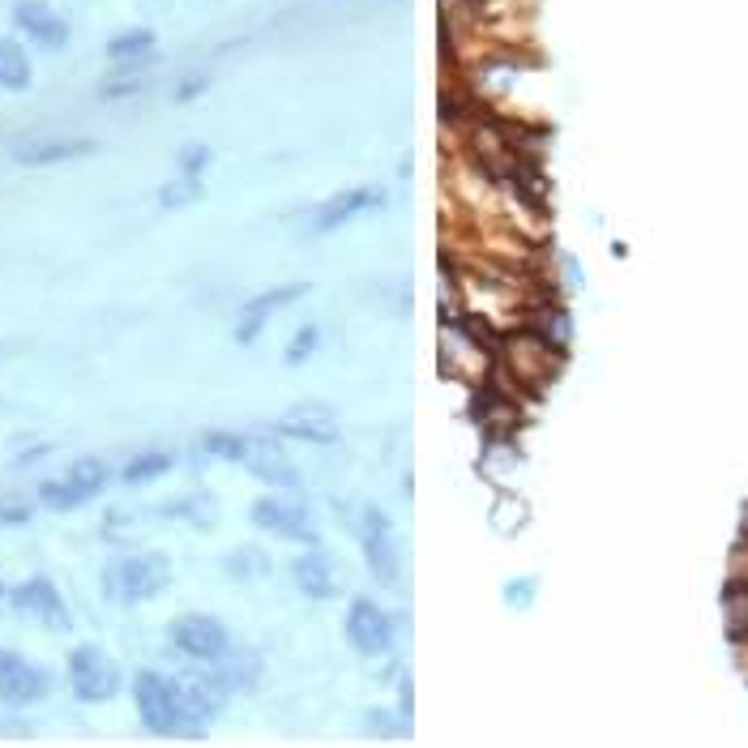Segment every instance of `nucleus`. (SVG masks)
<instances>
[{"instance_id": "nucleus-23", "label": "nucleus", "mask_w": 748, "mask_h": 748, "mask_svg": "<svg viewBox=\"0 0 748 748\" xmlns=\"http://www.w3.org/2000/svg\"><path fill=\"white\" fill-rule=\"evenodd\" d=\"M90 492L69 479V475H61V479H43L39 484V505L43 509H52V513H73V509H82V505H90Z\"/></svg>"}, {"instance_id": "nucleus-13", "label": "nucleus", "mask_w": 748, "mask_h": 748, "mask_svg": "<svg viewBox=\"0 0 748 748\" xmlns=\"http://www.w3.org/2000/svg\"><path fill=\"white\" fill-rule=\"evenodd\" d=\"M291 582H295V590H300L304 599H313V604H329V599L343 595L338 561H334L325 548H317V543L291 561Z\"/></svg>"}, {"instance_id": "nucleus-18", "label": "nucleus", "mask_w": 748, "mask_h": 748, "mask_svg": "<svg viewBox=\"0 0 748 748\" xmlns=\"http://www.w3.org/2000/svg\"><path fill=\"white\" fill-rule=\"evenodd\" d=\"M35 86V61L22 35H0V90L26 95Z\"/></svg>"}, {"instance_id": "nucleus-12", "label": "nucleus", "mask_w": 748, "mask_h": 748, "mask_svg": "<svg viewBox=\"0 0 748 748\" xmlns=\"http://www.w3.org/2000/svg\"><path fill=\"white\" fill-rule=\"evenodd\" d=\"M270 432L283 436V441H300V445H334L338 441V415L325 402H300L286 415H279Z\"/></svg>"}, {"instance_id": "nucleus-7", "label": "nucleus", "mask_w": 748, "mask_h": 748, "mask_svg": "<svg viewBox=\"0 0 748 748\" xmlns=\"http://www.w3.org/2000/svg\"><path fill=\"white\" fill-rule=\"evenodd\" d=\"M9 607H13L18 616L35 620L39 629H47V633H69L73 629L69 604H65L61 586H56L47 573H35V577H26V582L9 586Z\"/></svg>"}, {"instance_id": "nucleus-31", "label": "nucleus", "mask_w": 748, "mask_h": 748, "mask_svg": "<svg viewBox=\"0 0 748 748\" xmlns=\"http://www.w3.org/2000/svg\"><path fill=\"white\" fill-rule=\"evenodd\" d=\"M31 505H0V527H22V522H31Z\"/></svg>"}, {"instance_id": "nucleus-4", "label": "nucleus", "mask_w": 748, "mask_h": 748, "mask_svg": "<svg viewBox=\"0 0 748 748\" xmlns=\"http://www.w3.org/2000/svg\"><path fill=\"white\" fill-rule=\"evenodd\" d=\"M249 518H252V527H257V531L274 534V539H283V543H304V548H313V543H317L313 509H308L300 497H291V492L270 488L265 497L252 500Z\"/></svg>"}, {"instance_id": "nucleus-1", "label": "nucleus", "mask_w": 748, "mask_h": 748, "mask_svg": "<svg viewBox=\"0 0 748 748\" xmlns=\"http://www.w3.org/2000/svg\"><path fill=\"white\" fill-rule=\"evenodd\" d=\"M104 586L116 604H150L172 586V556L167 552H129L104 573Z\"/></svg>"}, {"instance_id": "nucleus-30", "label": "nucleus", "mask_w": 748, "mask_h": 748, "mask_svg": "<svg viewBox=\"0 0 748 748\" xmlns=\"http://www.w3.org/2000/svg\"><path fill=\"white\" fill-rule=\"evenodd\" d=\"M531 599H534L531 577H522V582H509V586H505V604L509 607H531Z\"/></svg>"}, {"instance_id": "nucleus-14", "label": "nucleus", "mask_w": 748, "mask_h": 748, "mask_svg": "<svg viewBox=\"0 0 748 748\" xmlns=\"http://www.w3.org/2000/svg\"><path fill=\"white\" fill-rule=\"evenodd\" d=\"M308 291H313V283H279L270 286V291H261V295H252L249 304L240 308V321H236V343H240V347H252V343L261 338V329L274 321V313L291 308V304L304 300Z\"/></svg>"}, {"instance_id": "nucleus-6", "label": "nucleus", "mask_w": 748, "mask_h": 748, "mask_svg": "<svg viewBox=\"0 0 748 748\" xmlns=\"http://www.w3.org/2000/svg\"><path fill=\"white\" fill-rule=\"evenodd\" d=\"M167 641L176 646L188 663H197V668H214L231 650L227 625L218 616H210V611H184V616H176L167 625Z\"/></svg>"}, {"instance_id": "nucleus-8", "label": "nucleus", "mask_w": 748, "mask_h": 748, "mask_svg": "<svg viewBox=\"0 0 748 748\" xmlns=\"http://www.w3.org/2000/svg\"><path fill=\"white\" fill-rule=\"evenodd\" d=\"M47 693H52V676H47V668L31 663L22 650L0 646V706H9V711H26V706H39Z\"/></svg>"}, {"instance_id": "nucleus-20", "label": "nucleus", "mask_w": 748, "mask_h": 748, "mask_svg": "<svg viewBox=\"0 0 748 748\" xmlns=\"http://www.w3.org/2000/svg\"><path fill=\"white\" fill-rule=\"evenodd\" d=\"M154 47H159V35L150 26H129V31L107 39L104 52L111 65H142L145 56H154Z\"/></svg>"}, {"instance_id": "nucleus-5", "label": "nucleus", "mask_w": 748, "mask_h": 748, "mask_svg": "<svg viewBox=\"0 0 748 748\" xmlns=\"http://www.w3.org/2000/svg\"><path fill=\"white\" fill-rule=\"evenodd\" d=\"M359 548H364V565L372 573V582L393 590L402 582V543H398L390 513H381L377 505H368L359 518Z\"/></svg>"}, {"instance_id": "nucleus-19", "label": "nucleus", "mask_w": 748, "mask_h": 748, "mask_svg": "<svg viewBox=\"0 0 748 748\" xmlns=\"http://www.w3.org/2000/svg\"><path fill=\"white\" fill-rule=\"evenodd\" d=\"M210 672L223 680V689H227V693H249V689H257V680H261V659H257L252 650L231 646V650L214 663Z\"/></svg>"}, {"instance_id": "nucleus-16", "label": "nucleus", "mask_w": 748, "mask_h": 748, "mask_svg": "<svg viewBox=\"0 0 748 748\" xmlns=\"http://www.w3.org/2000/svg\"><path fill=\"white\" fill-rule=\"evenodd\" d=\"M99 154L95 138H39V142L13 145V163L18 167H65L77 159Z\"/></svg>"}, {"instance_id": "nucleus-21", "label": "nucleus", "mask_w": 748, "mask_h": 748, "mask_svg": "<svg viewBox=\"0 0 748 748\" xmlns=\"http://www.w3.org/2000/svg\"><path fill=\"white\" fill-rule=\"evenodd\" d=\"M172 466H176V454H172V449H138L129 463L120 466V484H124V488H145V484L163 479Z\"/></svg>"}, {"instance_id": "nucleus-9", "label": "nucleus", "mask_w": 748, "mask_h": 748, "mask_svg": "<svg viewBox=\"0 0 748 748\" xmlns=\"http://www.w3.org/2000/svg\"><path fill=\"white\" fill-rule=\"evenodd\" d=\"M347 641L364 659H386V654H393L398 625L377 599H351V607H347Z\"/></svg>"}, {"instance_id": "nucleus-10", "label": "nucleus", "mask_w": 748, "mask_h": 748, "mask_svg": "<svg viewBox=\"0 0 748 748\" xmlns=\"http://www.w3.org/2000/svg\"><path fill=\"white\" fill-rule=\"evenodd\" d=\"M180 684V706H184V727H188V736H202L210 723H218V714L227 711V689H223V680L214 676L210 668H202V672H193V676H176Z\"/></svg>"}, {"instance_id": "nucleus-17", "label": "nucleus", "mask_w": 748, "mask_h": 748, "mask_svg": "<svg viewBox=\"0 0 748 748\" xmlns=\"http://www.w3.org/2000/svg\"><path fill=\"white\" fill-rule=\"evenodd\" d=\"M257 484H265V488H279V492H300V484H304V475H300V466L286 458L279 445H252L249 463H245Z\"/></svg>"}, {"instance_id": "nucleus-24", "label": "nucleus", "mask_w": 748, "mask_h": 748, "mask_svg": "<svg viewBox=\"0 0 748 748\" xmlns=\"http://www.w3.org/2000/svg\"><path fill=\"white\" fill-rule=\"evenodd\" d=\"M197 202H206V180L202 176L176 172V176L159 188V210H193Z\"/></svg>"}, {"instance_id": "nucleus-22", "label": "nucleus", "mask_w": 748, "mask_h": 748, "mask_svg": "<svg viewBox=\"0 0 748 748\" xmlns=\"http://www.w3.org/2000/svg\"><path fill=\"white\" fill-rule=\"evenodd\" d=\"M252 445H257V441H252L249 432H227V427H214V432L202 436V454H210L218 463H236V466L249 463Z\"/></svg>"}, {"instance_id": "nucleus-15", "label": "nucleus", "mask_w": 748, "mask_h": 748, "mask_svg": "<svg viewBox=\"0 0 748 748\" xmlns=\"http://www.w3.org/2000/svg\"><path fill=\"white\" fill-rule=\"evenodd\" d=\"M390 206V193L386 188H347V193H334L325 206H317L313 214V231L317 236H329V231H338V227H347V223H356L364 214H377Z\"/></svg>"}, {"instance_id": "nucleus-28", "label": "nucleus", "mask_w": 748, "mask_h": 748, "mask_svg": "<svg viewBox=\"0 0 748 748\" xmlns=\"http://www.w3.org/2000/svg\"><path fill=\"white\" fill-rule=\"evenodd\" d=\"M227 570L236 573V577H249V573H261V570H265V556H261L257 548H245V552H236V556L227 561Z\"/></svg>"}, {"instance_id": "nucleus-3", "label": "nucleus", "mask_w": 748, "mask_h": 748, "mask_svg": "<svg viewBox=\"0 0 748 748\" xmlns=\"http://www.w3.org/2000/svg\"><path fill=\"white\" fill-rule=\"evenodd\" d=\"M129 693H133V711H138V718H142V727L150 736H188L176 676L145 668V672L133 676Z\"/></svg>"}, {"instance_id": "nucleus-11", "label": "nucleus", "mask_w": 748, "mask_h": 748, "mask_svg": "<svg viewBox=\"0 0 748 748\" xmlns=\"http://www.w3.org/2000/svg\"><path fill=\"white\" fill-rule=\"evenodd\" d=\"M13 31L39 52H65L73 39V26L47 0H18L13 4Z\"/></svg>"}, {"instance_id": "nucleus-2", "label": "nucleus", "mask_w": 748, "mask_h": 748, "mask_svg": "<svg viewBox=\"0 0 748 748\" xmlns=\"http://www.w3.org/2000/svg\"><path fill=\"white\" fill-rule=\"evenodd\" d=\"M65 680H69V693L82 706H104L111 697H120V689H124L120 663L107 650L90 646V641L73 646L65 654Z\"/></svg>"}, {"instance_id": "nucleus-25", "label": "nucleus", "mask_w": 748, "mask_h": 748, "mask_svg": "<svg viewBox=\"0 0 748 748\" xmlns=\"http://www.w3.org/2000/svg\"><path fill=\"white\" fill-rule=\"evenodd\" d=\"M69 479H77L90 497H104L107 484H111V466L104 463V458H73L69 470H65Z\"/></svg>"}, {"instance_id": "nucleus-32", "label": "nucleus", "mask_w": 748, "mask_h": 748, "mask_svg": "<svg viewBox=\"0 0 748 748\" xmlns=\"http://www.w3.org/2000/svg\"><path fill=\"white\" fill-rule=\"evenodd\" d=\"M0 607H9V586L0 582Z\"/></svg>"}, {"instance_id": "nucleus-29", "label": "nucleus", "mask_w": 748, "mask_h": 748, "mask_svg": "<svg viewBox=\"0 0 748 748\" xmlns=\"http://www.w3.org/2000/svg\"><path fill=\"white\" fill-rule=\"evenodd\" d=\"M206 90H210V73H188L176 86V104H193V99L206 95Z\"/></svg>"}, {"instance_id": "nucleus-26", "label": "nucleus", "mask_w": 748, "mask_h": 748, "mask_svg": "<svg viewBox=\"0 0 748 748\" xmlns=\"http://www.w3.org/2000/svg\"><path fill=\"white\" fill-rule=\"evenodd\" d=\"M317 347H321V329H317V325H300V329L291 334V343H286L283 359L291 364V368H300V364H308V359L317 356Z\"/></svg>"}, {"instance_id": "nucleus-27", "label": "nucleus", "mask_w": 748, "mask_h": 748, "mask_svg": "<svg viewBox=\"0 0 748 748\" xmlns=\"http://www.w3.org/2000/svg\"><path fill=\"white\" fill-rule=\"evenodd\" d=\"M210 163H214L210 142H188V145H180L176 172H184V176H206V167H210Z\"/></svg>"}]
</instances>
